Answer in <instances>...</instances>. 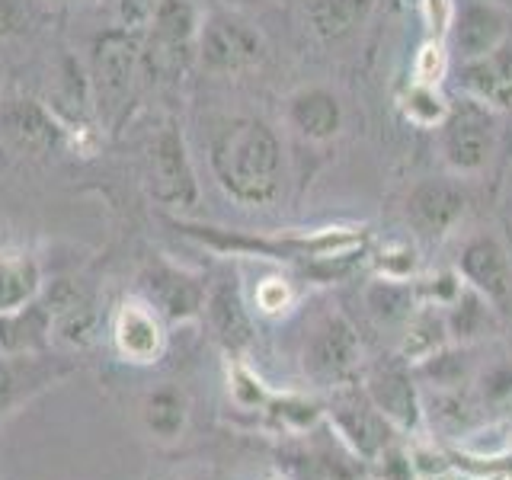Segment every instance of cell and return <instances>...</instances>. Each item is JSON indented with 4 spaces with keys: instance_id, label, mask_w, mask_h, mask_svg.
I'll return each instance as SVG.
<instances>
[{
    "instance_id": "obj_1",
    "label": "cell",
    "mask_w": 512,
    "mask_h": 480,
    "mask_svg": "<svg viewBox=\"0 0 512 480\" xmlns=\"http://www.w3.org/2000/svg\"><path fill=\"white\" fill-rule=\"evenodd\" d=\"M208 167L234 202L269 205L282 192V141L276 128L256 116L224 119L208 141Z\"/></svg>"
},
{
    "instance_id": "obj_2",
    "label": "cell",
    "mask_w": 512,
    "mask_h": 480,
    "mask_svg": "<svg viewBox=\"0 0 512 480\" xmlns=\"http://www.w3.org/2000/svg\"><path fill=\"white\" fill-rule=\"evenodd\" d=\"M176 228L212 250L256 253V256H272V260H336V256L359 247V240H362L359 231H343V228H327L317 234H285V237L282 234L250 237V234L212 228V224H186V221H176Z\"/></svg>"
},
{
    "instance_id": "obj_3",
    "label": "cell",
    "mask_w": 512,
    "mask_h": 480,
    "mask_svg": "<svg viewBox=\"0 0 512 480\" xmlns=\"http://www.w3.org/2000/svg\"><path fill=\"white\" fill-rule=\"evenodd\" d=\"M141 64H144L141 42L132 29H112L96 42L90 87H93V100L109 119V125H119L128 106H132Z\"/></svg>"
},
{
    "instance_id": "obj_4",
    "label": "cell",
    "mask_w": 512,
    "mask_h": 480,
    "mask_svg": "<svg viewBox=\"0 0 512 480\" xmlns=\"http://www.w3.org/2000/svg\"><path fill=\"white\" fill-rule=\"evenodd\" d=\"M144 186L151 199L167 208H192L199 202V180L186 138L176 122H164L144 148Z\"/></svg>"
},
{
    "instance_id": "obj_5",
    "label": "cell",
    "mask_w": 512,
    "mask_h": 480,
    "mask_svg": "<svg viewBox=\"0 0 512 480\" xmlns=\"http://www.w3.org/2000/svg\"><path fill=\"white\" fill-rule=\"evenodd\" d=\"M196 58L212 74H247L263 64L266 42L260 36V29L247 23L244 16L215 10L199 26Z\"/></svg>"
},
{
    "instance_id": "obj_6",
    "label": "cell",
    "mask_w": 512,
    "mask_h": 480,
    "mask_svg": "<svg viewBox=\"0 0 512 480\" xmlns=\"http://www.w3.org/2000/svg\"><path fill=\"white\" fill-rule=\"evenodd\" d=\"M439 148L448 170L458 176L480 173L496 148V112L464 96L458 106L448 109L445 122L439 125Z\"/></svg>"
},
{
    "instance_id": "obj_7",
    "label": "cell",
    "mask_w": 512,
    "mask_h": 480,
    "mask_svg": "<svg viewBox=\"0 0 512 480\" xmlns=\"http://www.w3.org/2000/svg\"><path fill=\"white\" fill-rule=\"evenodd\" d=\"M202 16L192 0H157L148 20V39L141 45V58L160 74H176L196 55Z\"/></svg>"
},
{
    "instance_id": "obj_8",
    "label": "cell",
    "mask_w": 512,
    "mask_h": 480,
    "mask_svg": "<svg viewBox=\"0 0 512 480\" xmlns=\"http://www.w3.org/2000/svg\"><path fill=\"white\" fill-rule=\"evenodd\" d=\"M71 372L74 362L52 352H0V423Z\"/></svg>"
},
{
    "instance_id": "obj_9",
    "label": "cell",
    "mask_w": 512,
    "mask_h": 480,
    "mask_svg": "<svg viewBox=\"0 0 512 480\" xmlns=\"http://www.w3.org/2000/svg\"><path fill=\"white\" fill-rule=\"evenodd\" d=\"M205 295L208 285L199 276L167 260H154L141 276V298L167 324H183V320L199 317L205 311Z\"/></svg>"
},
{
    "instance_id": "obj_10",
    "label": "cell",
    "mask_w": 512,
    "mask_h": 480,
    "mask_svg": "<svg viewBox=\"0 0 512 480\" xmlns=\"http://www.w3.org/2000/svg\"><path fill=\"white\" fill-rule=\"evenodd\" d=\"M468 212V196L455 180L429 176L407 192V221L426 240H439Z\"/></svg>"
},
{
    "instance_id": "obj_11",
    "label": "cell",
    "mask_w": 512,
    "mask_h": 480,
    "mask_svg": "<svg viewBox=\"0 0 512 480\" xmlns=\"http://www.w3.org/2000/svg\"><path fill=\"white\" fill-rule=\"evenodd\" d=\"M512 32V16L496 0H464L455 10L452 20V45L461 61H471L480 55H490L493 48H500Z\"/></svg>"
},
{
    "instance_id": "obj_12",
    "label": "cell",
    "mask_w": 512,
    "mask_h": 480,
    "mask_svg": "<svg viewBox=\"0 0 512 480\" xmlns=\"http://www.w3.org/2000/svg\"><path fill=\"white\" fill-rule=\"evenodd\" d=\"M458 87L464 96L484 103L493 112L512 109V39H506L490 55H480L471 61H461Z\"/></svg>"
},
{
    "instance_id": "obj_13",
    "label": "cell",
    "mask_w": 512,
    "mask_h": 480,
    "mask_svg": "<svg viewBox=\"0 0 512 480\" xmlns=\"http://www.w3.org/2000/svg\"><path fill=\"white\" fill-rule=\"evenodd\" d=\"M112 343L128 362H154L164 349V320L144 298H128L112 314Z\"/></svg>"
},
{
    "instance_id": "obj_14",
    "label": "cell",
    "mask_w": 512,
    "mask_h": 480,
    "mask_svg": "<svg viewBox=\"0 0 512 480\" xmlns=\"http://www.w3.org/2000/svg\"><path fill=\"white\" fill-rule=\"evenodd\" d=\"M461 276L477 295L490 301H506L512 295V263L506 247L493 234H477L461 247Z\"/></svg>"
},
{
    "instance_id": "obj_15",
    "label": "cell",
    "mask_w": 512,
    "mask_h": 480,
    "mask_svg": "<svg viewBox=\"0 0 512 480\" xmlns=\"http://www.w3.org/2000/svg\"><path fill=\"white\" fill-rule=\"evenodd\" d=\"M359 356V340L343 317H327L311 336L308 349H304V368L320 381L343 378Z\"/></svg>"
},
{
    "instance_id": "obj_16",
    "label": "cell",
    "mask_w": 512,
    "mask_h": 480,
    "mask_svg": "<svg viewBox=\"0 0 512 480\" xmlns=\"http://www.w3.org/2000/svg\"><path fill=\"white\" fill-rule=\"evenodd\" d=\"M288 125L308 141H330L343 128V106L327 87H301L288 96Z\"/></svg>"
},
{
    "instance_id": "obj_17",
    "label": "cell",
    "mask_w": 512,
    "mask_h": 480,
    "mask_svg": "<svg viewBox=\"0 0 512 480\" xmlns=\"http://www.w3.org/2000/svg\"><path fill=\"white\" fill-rule=\"evenodd\" d=\"M205 314L208 324H212L215 336L228 346V349H244L253 340V320L240 295V285L234 279H221L208 288L205 295Z\"/></svg>"
},
{
    "instance_id": "obj_18",
    "label": "cell",
    "mask_w": 512,
    "mask_h": 480,
    "mask_svg": "<svg viewBox=\"0 0 512 480\" xmlns=\"http://www.w3.org/2000/svg\"><path fill=\"white\" fill-rule=\"evenodd\" d=\"M301 10L320 42H343L365 26L375 0H301Z\"/></svg>"
},
{
    "instance_id": "obj_19",
    "label": "cell",
    "mask_w": 512,
    "mask_h": 480,
    "mask_svg": "<svg viewBox=\"0 0 512 480\" xmlns=\"http://www.w3.org/2000/svg\"><path fill=\"white\" fill-rule=\"evenodd\" d=\"M48 343H52V304L45 295L13 314H0V352H48Z\"/></svg>"
},
{
    "instance_id": "obj_20",
    "label": "cell",
    "mask_w": 512,
    "mask_h": 480,
    "mask_svg": "<svg viewBox=\"0 0 512 480\" xmlns=\"http://www.w3.org/2000/svg\"><path fill=\"white\" fill-rule=\"evenodd\" d=\"M141 423L148 429V436L154 442H176L183 439L186 423H189V400L180 388L173 384H160L154 388L141 404Z\"/></svg>"
},
{
    "instance_id": "obj_21",
    "label": "cell",
    "mask_w": 512,
    "mask_h": 480,
    "mask_svg": "<svg viewBox=\"0 0 512 480\" xmlns=\"http://www.w3.org/2000/svg\"><path fill=\"white\" fill-rule=\"evenodd\" d=\"M42 266L29 253L0 250V314H13L42 295Z\"/></svg>"
},
{
    "instance_id": "obj_22",
    "label": "cell",
    "mask_w": 512,
    "mask_h": 480,
    "mask_svg": "<svg viewBox=\"0 0 512 480\" xmlns=\"http://www.w3.org/2000/svg\"><path fill=\"white\" fill-rule=\"evenodd\" d=\"M7 128L26 148H55L64 141V128L45 106L32 100H16L7 109Z\"/></svg>"
},
{
    "instance_id": "obj_23",
    "label": "cell",
    "mask_w": 512,
    "mask_h": 480,
    "mask_svg": "<svg viewBox=\"0 0 512 480\" xmlns=\"http://www.w3.org/2000/svg\"><path fill=\"white\" fill-rule=\"evenodd\" d=\"M400 109H404V116L420 125V128H439L448 116V109L452 103L445 100L439 87L432 84H420V80H410V87L400 96Z\"/></svg>"
},
{
    "instance_id": "obj_24",
    "label": "cell",
    "mask_w": 512,
    "mask_h": 480,
    "mask_svg": "<svg viewBox=\"0 0 512 480\" xmlns=\"http://www.w3.org/2000/svg\"><path fill=\"white\" fill-rule=\"evenodd\" d=\"M445 39H429L420 52H416V61H413V80H420V84H432L439 87L442 77L448 71V52H445Z\"/></svg>"
},
{
    "instance_id": "obj_25",
    "label": "cell",
    "mask_w": 512,
    "mask_h": 480,
    "mask_svg": "<svg viewBox=\"0 0 512 480\" xmlns=\"http://www.w3.org/2000/svg\"><path fill=\"white\" fill-rule=\"evenodd\" d=\"M368 308H372L375 314H384V320L407 317L410 314V295H407V288H400L394 282H378L372 292H368Z\"/></svg>"
},
{
    "instance_id": "obj_26",
    "label": "cell",
    "mask_w": 512,
    "mask_h": 480,
    "mask_svg": "<svg viewBox=\"0 0 512 480\" xmlns=\"http://www.w3.org/2000/svg\"><path fill=\"white\" fill-rule=\"evenodd\" d=\"M378 397L381 404H388L391 413H400L404 420H413V394H410V384L404 375L388 372L378 381Z\"/></svg>"
},
{
    "instance_id": "obj_27",
    "label": "cell",
    "mask_w": 512,
    "mask_h": 480,
    "mask_svg": "<svg viewBox=\"0 0 512 480\" xmlns=\"http://www.w3.org/2000/svg\"><path fill=\"white\" fill-rule=\"evenodd\" d=\"M423 16L429 26V39H445L452 32L455 4L452 0H423Z\"/></svg>"
},
{
    "instance_id": "obj_28",
    "label": "cell",
    "mask_w": 512,
    "mask_h": 480,
    "mask_svg": "<svg viewBox=\"0 0 512 480\" xmlns=\"http://www.w3.org/2000/svg\"><path fill=\"white\" fill-rule=\"evenodd\" d=\"M29 29V13L16 0H0V39L23 36Z\"/></svg>"
},
{
    "instance_id": "obj_29",
    "label": "cell",
    "mask_w": 512,
    "mask_h": 480,
    "mask_svg": "<svg viewBox=\"0 0 512 480\" xmlns=\"http://www.w3.org/2000/svg\"><path fill=\"white\" fill-rule=\"evenodd\" d=\"M116 7L122 13L125 29H138V26H148L157 0H116Z\"/></svg>"
},
{
    "instance_id": "obj_30",
    "label": "cell",
    "mask_w": 512,
    "mask_h": 480,
    "mask_svg": "<svg viewBox=\"0 0 512 480\" xmlns=\"http://www.w3.org/2000/svg\"><path fill=\"white\" fill-rule=\"evenodd\" d=\"M256 301H260V308H263V311H279L282 304H285V285L276 282V279H269V282L260 288V295H256Z\"/></svg>"
},
{
    "instance_id": "obj_31",
    "label": "cell",
    "mask_w": 512,
    "mask_h": 480,
    "mask_svg": "<svg viewBox=\"0 0 512 480\" xmlns=\"http://www.w3.org/2000/svg\"><path fill=\"white\" fill-rule=\"evenodd\" d=\"M234 391H237V397L244 400V404H260L263 400V391H260V384H256L247 372H237L234 375Z\"/></svg>"
},
{
    "instance_id": "obj_32",
    "label": "cell",
    "mask_w": 512,
    "mask_h": 480,
    "mask_svg": "<svg viewBox=\"0 0 512 480\" xmlns=\"http://www.w3.org/2000/svg\"><path fill=\"white\" fill-rule=\"evenodd\" d=\"M45 4H74V0H45Z\"/></svg>"
},
{
    "instance_id": "obj_33",
    "label": "cell",
    "mask_w": 512,
    "mask_h": 480,
    "mask_svg": "<svg viewBox=\"0 0 512 480\" xmlns=\"http://www.w3.org/2000/svg\"><path fill=\"white\" fill-rule=\"evenodd\" d=\"M0 77H4V68H0Z\"/></svg>"
}]
</instances>
